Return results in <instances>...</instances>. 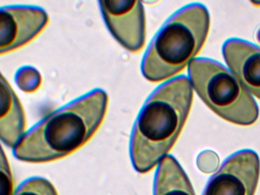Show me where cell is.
Listing matches in <instances>:
<instances>
[{
    "mask_svg": "<svg viewBox=\"0 0 260 195\" xmlns=\"http://www.w3.org/2000/svg\"><path fill=\"white\" fill-rule=\"evenodd\" d=\"M188 76L199 97L217 115L243 126L256 121V102L235 76L220 62L208 58H196L188 65Z\"/></svg>",
    "mask_w": 260,
    "mask_h": 195,
    "instance_id": "obj_4",
    "label": "cell"
},
{
    "mask_svg": "<svg viewBox=\"0 0 260 195\" xmlns=\"http://www.w3.org/2000/svg\"><path fill=\"white\" fill-rule=\"evenodd\" d=\"M99 3L106 25L114 38L129 51H140L145 44L146 38L142 3L130 0H103Z\"/></svg>",
    "mask_w": 260,
    "mask_h": 195,
    "instance_id": "obj_6",
    "label": "cell"
},
{
    "mask_svg": "<svg viewBox=\"0 0 260 195\" xmlns=\"http://www.w3.org/2000/svg\"><path fill=\"white\" fill-rule=\"evenodd\" d=\"M25 117L23 108L8 81L1 76L0 134L7 146L15 147L24 137Z\"/></svg>",
    "mask_w": 260,
    "mask_h": 195,
    "instance_id": "obj_9",
    "label": "cell"
},
{
    "mask_svg": "<svg viewBox=\"0 0 260 195\" xmlns=\"http://www.w3.org/2000/svg\"><path fill=\"white\" fill-rule=\"evenodd\" d=\"M252 4L255 5V6H260V2H252Z\"/></svg>",
    "mask_w": 260,
    "mask_h": 195,
    "instance_id": "obj_15",
    "label": "cell"
},
{
    "mask_svg": "<svg viewBox=\"0 0 260 195\" xmlns=\"http://www.w3.org/2000/svg\"><path fill=\"white\" fill-rule=\"evenodd\" d=\"M210 15L201 3L184 6L173 14L150 43L141 70L153 82L182 72L202 50L208 37Z\"/></svg>",
    "mask_w": 260,
    "mask_h": 195,
    "instance_id": "obj_3",
    "label": "cell"
},
{
    "mask_svg": "<svg viewBox=\"0 0 260 195\" xmlns=\"http://www.w3.org/2000/svg\"><path fill=\"white\" fill-rule=\"evenodd\" d=\"M18 86L25 92H34L40 87L42 76L34 67H24L16 75Z\"/></svg>",
    "mask_w": 260,
    "mask_h": 195,
    "instance_id": "obj_12",
    "label": "cell"
},
{
    "mask_svg": "<svg viewBox=\"0 0 260 195\" xmlns=\"http://www.w3.org/2000/svg\"><path fill=\"white\" fill-rule=\"evenodd\" d=\"M259 174L258 155L251 149L239 151L211 177L203 195H254Z\"/></svg>",
    "mask_w": 260,
    "mask_h": 195,
    "instance_id": "obj_5",
    "label": "cell"
},
{
    "mask_svg": "<svg viewBox=\"0 0 260 195\" xmlns=\"http://www.w3.org/2000/svg\"><path fill=\"white\" fill-rule=\"evenodd\" d=\"M192 101V85L185 76L162 84L147 99L131 140V158L137 172H150L171 150L183 129Z\"/></svg>",
    "mask_w": 260,
    "mask_h": 195,
    "instance_id": "obj_2",
    "label": "cell"
},
{
    "mask_svg": "<svg viewBox=\"0 0 260 195\" xmlns=\"http://www.w3.org/2000/svg\"><path fill=\"white\" fill-rule=\"evenodd\" d=\"M15 195H58L55 187L47 179L33 178L27 180Z\"/></svg>",
    "mask_w": 260,
    "mask_h": 195,
    "instance_id": "obj_11",
    "label": "cell"
},
{
    "mask_svg": "<svg viewBox=\"0 0 260 195\" xmlns=\"http://www.w3.org/2000/svg\"><path fill=\"white\" fill-rule=\"evenodd\" d=\"M48 14L36 6H14L0 11V53H8L32 41L46 27Z\"/></svg>",
    "mask_w": 260,
    "mask_h": 195,
    "instance_id": "obj_7",
    "label": "cell"
},
{
    "mask_svg": "<svg viewBox=\"0 0 260 195\" xmlns=\"http://www.w3.org/2000/svg\"><path fill=\"white\" fill-rule=\"evenodd\" d=\"M225 62L239 82L260 99V48L244 40L231 38L222 48Z\"/></svg>",
    "mask_w": 260,
    "mask_h": 195,
    "instance_id": "obj_8",
    "label": "cell"
},
{
    "mask_svg": "<svg viewBox=\"0 0 260 195\" xmlns=\"http://www.w3.org/2000/svg\"><path fill=\"white\" fill-rule=\"evenodd\" d=\"M1 180H0V195H13V181L8 160L4 153L1 152Z\"/></svg>",
    "mask_w": 260,
    "mask_h": 195,
    "instance_id": "obj_13",
    "label": "cell"
},
{
    "mask_svg": "<svg viewBox=\"0 0 260 195\" xmlns=\"http://www.w3.org/2000/svg\"><path fill=\"white\" fill-rule=\"evenodd\" d=\"M154 195H196L185 172L176 158L167 155L155 175Z\"/></svg>",
    "mask_w": 260,
    "mask_h": 195,
    "instance_id": "obj_10",
    "label": "cell"
},
{
    "mask_svg": "<svg viewBox=\"0 0 260 195\" xmlns=\"http://www.w3.org/2000/svg\"><path fill=\"white\" fill-rule=\"evenodd\" d=\"M255 38H256L257 41L260 44V27L257 30L256 34H255Z\"/></svg>",
    "mask_w": 260,
    "mask_h": 195,
    "instance_id": "obj_14",
    "label": "cell"
},
{
    "mask_svg": "<svg viewBox=\"0 0 260 195\" xmlns=\"http://www.w3.org/2000/svg\"><path fill=\"white\" fill-rule=\"evenodd\" d=\"M108 96L95 89L45 117L14 147L21 161L44 163L68 156L84 146L106 116Z\"/></svg>",
    "mask_w": 260,
    "mask_h": 195,
    "instance_id": "obj_1",
    "label": "cell"
}]
</instances>
